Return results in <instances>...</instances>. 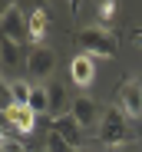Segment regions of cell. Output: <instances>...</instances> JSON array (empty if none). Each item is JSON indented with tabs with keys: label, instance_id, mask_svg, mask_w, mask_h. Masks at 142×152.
Returning a JSON list of instances; mask_svg holds the SVG:
<instances>
[{
	"label": "cell",
	"instance_id": "1",
	"mask_svg": "<svg viewBox=\"0 0 142 152\" xmlns=\"http://www.w3.org/2000/svg\"><path fill=\"white\" fill-rule=\"evenodd\" d=\"M96 136L103 145L116 149V145H122V142H132V129H129V116L119 109V106H109L103 109V119L96 126Z\"/></svg>",
	"mask_w": 142,
	"mask_h": 152
},
{
	"label": "cell",
	"instance_id": "2",
	"mask_svg": "<svg viewBox=\"0 0 142 152\" xmlns=\"http://www.w3.org/2000/svg\"><path fill=\"white\" fill-rule=\"evenodd\" d=\"M76 43H79V50L83 53H89V56H96V60H112L116 56V37L109 33V30H103V27H86V30H79L76 33Z\"/></svg>",
	"mask_w": 142,
	"mask_h": 152
},
{
	"label": "cell",
	"instance_id": "3",
	"mask_svg": "<svg viewBox=\"0 0 142 152\" xmlns=\"http://www.w3.org/2000/svg\"><path fill=\"white\" fill-rule=\"evenodd\" d=\"M129 119H142V80L139 76H126L116 83V103Z\"/></svg>",
	"mask_w": 142,
	"mask_h": 152
},
{
	"label": "cell",
	"instance_id": "4",
	"mask_svg": "<svg viewBox=\"0 0 142 152\" xmlns=\"http://www.w3.org/2000/svg\"><path fill=\"white\" fill-rule=\"evenodd\" d=\"M0 27H4V40L10 43H23L30 40V30H27V17H23V7L20 4H7L4 13H0Z\"/></svg>",
	"mask_w": 142,
	"mask_h": 152
},
{
	"label": "cell",
	"instance_id": "5",
	"mask_svg": "<svg viewBox=\"0 0 142 152\" xmlns=\"http://www.w3.org/2000/svg\"><path fill=\"white\" fill-rule=\"evenodd\" d=\"M4 129H7V132H17L20 139L30 136V132L36 129V113H33L30 106H20V103L4 106Z\"/></svg>",
	"mask_w": 142,
	"mask_h": 152
},
{
	"label": "cell",
	"instance_id": "6",
	"mask_svg": "<svg viewBox=\"0 0 142 152\" xmlns=\"http://www.w3.org/2000/svg\"><path fill=\"white\" fill-rule=\"evenodd\" d=\"M56 69V56H53V50L50 46H30V53H27V73H30V80H50Z\"/></svg>",
	"mask_w": 142,
	"mask_h": 152
},
{
	"label": "cell",
	"instance_id": "7",
	"mask_svg": "<svg viewBox=\"0 0 142 152\" xmlns=\"http://www.w3.org/2000/svg\"><path fill=\"white\" fill-rule=\"evenodd\" d=\"M69 80H73L79 89L92 86V80H96V56H89V53H76L73 60H69Z\"/></svg>",
	"mask_w": 142,
	"mask_h": 152
},
{
	"label": "cell",
	"instance_id": "8",
	"mask_svg": "<svg viewBox=\"0 0 142 152\" xmlns=\"http://www.w3.org/2000/svg\"><path fill=\"white\" fill-rule=\"evenodd\" d=\"M69 116H73L83 129H89V126H96L103 119V109L96 106V99H89V96H76L73 103H69Z\"/></svg>",
	"mask_w": 142,
	"mask_h": 152
},
{
	"label": "cell",
	"instance_id": "9",
	"mask_svg": "<svg viewBox=\"0 0 142 152\" xmlns=\"http://www.w3.org/2000/svg\"><path fill=\"white\" fill-rule=\"evenodd\" d=\"M50 132L60 136V139L69 142V145L83 149V126H79L73 116H53V119H50Z\"/></svg>",
	"mask_w": 142,
	"mask_h": 152
},
{
	"label": "cell",
	"instance_id": "10",
	"mask_svg": "<svg viewBox=\"0 0 142 152\" xmlns=\"http://www.w3.org/2000/svg\"><path fill=\"white\" fill-rule=\"evenodd\" d=\"M27 30H30V43L43 46V37L50 33V13H46V7H36L33 13H27Z\"/></svg>",
	"mask_w": 142,
	"mask_h": 152
},
{
	"label": "cell",
	"instance_id": "11",
	"mask_svg": "<svg viewBox=\"0 0 142 152\" xmlns=\"http://www.w3.org/2000/svg\"><path fill=\"white\" fill-rule=\"evenodd\" d=\"M4 89L10 93V99H13V103H20V106H27V103H30V93H33V86H30L27 80H17V83L4 80Z\"/></svg>",
	"mask_w": 142,
	"mask_h": 152
},
{
	"label": "cell",
	"instance_id": "12",
	"mask_svg": "<svg viewBox=\"0 0 142 152\" xmlns=\"http://www.w3.org/2000/svg\"><path fill=\"white\" fill-rule=\"evenodd\" d=\"M46 96H50V113L63 116V106H66V86H63V83H46Z\"/></svg>",
	"mask_w": 142,
	"mask_h": 152
},
{
	"label": "cell",
	"instance_id": "13",
	"mask_svg": "<svg viewBox=\"0 0 142 152\" xmlns=\"http://www.w3.org/2000/svg\"><path fill=\"white\" fill-rule=\"evenodd\" d=\"M112 20H116V0H99L96 4V27L109 30Z\"/></svg>",
	"mask_w": 142,
	"mask_h": 152
},
{
	"label": "cell",
	"instance_id": "14",
	"mask_svg": "<svg viewBox=\"0 0 142 152\" xmlns=\"http://www.w3.org/2000/svg\"><path fill=\"white\" fill-rule=\"evenodd\" d=\"M36 116H43V113H50V96H46V86H33V93H30V103H27Z\"/></svg>",
	"mask_w": 142,
	"mask_h": 152
},
{
	"label": "cell",
	"instance_id": "15",
	"mask_svg": "<svg viewBox=\"0 0 142 152\" xmlns=\"http://www.w3.org/2000/svg\"><path fill=\"white\" fill-rule=\"evenodd\" d=\"M46 152H79L76 145H69V142H63L60 136H53L50 132V142H46Z\"/></svg>",
	"mask_w": 142,
	"mask_h": 152
},
{
	"label": "cell",
	"instance_id": "16",
	"mask_svg": "<svg viewBox=\"0 0 142 152\" xmlns=\"http://www.w3.org/2000/svg\"><path fill=\"white\" fill-rule=\"evenodd\" d=\"M4 152H27V145H23L20 139H13V132L4 129Z\"/></svg>",
	"mask_w": 142,
	"mask_h": 152
},
{
	"label": "cell",
	"instance_id": "17",
	"mask_svg": "<svg viewBox=\"0 0 142 152\" xmlns=\"http://www.w3.org/2000/svg\"><path fill=\"white\" fill-rule=\"evenodd\" d=\"M17 50H20L17 43H10V40H4V63H7V66L13 63V56H17Z\"/></svg>",
	"mask_w": 142,
	"mask_h": 152
},
{
	"label": "cell",
	"instance_id": "18",
	"mask_svg": "<svg viewBox=\"0 0 142 152\" xmlns=\"http://www.w3.org/2000/svg\"><path fill=\"white\" fill-rule=\"evenodd\" d=\"M109 152H142V145H139V142H122V145H116V149H109Z\"/></svg>",
	"mask_w": 142,
	"mask_h": 152
},
{
	"label": "cell",
	"instance_id": "19",
	"mask_svg": "<svg viewBox=\"0 0 142 152\" xmlns=\"http://www.w3.org/2000/svg\"><path fill=\"white\" fill-rule=\"evenodd\" d=\"M17 4H20L23 10H27V13H33L36 7H43V0H17Z\"/></svg>",
	"mask_w": 142,
	"mask_h": 152
},
{
	"label": "cell",
	"instance_id": "20",
	"mask_svg": "<svg viewBox=\"0 0 142 152\" xmlns=\"http://www.w3.org/2000/svg\"><path fill=\"white\" fill-rule=\"evenodd\" d=\"M132 40H135V43L142 46V27H139V30H132Z\"/></svg>",
	"mask_w": 142,
	"mask_h": 152
},
{
	"label": "cell",
	"instance_id": "21",
	"mask_svg": "<svg viewBox=\"0 0 142 152\" xmlns=\"http://www.w3.org/2000/svg\"><path fill=\"white\" fill-rule=\"evenodd\" d=\"M69 4V13H76V7H79V0H66Z\"/></svg>",
	"mask_w": 142,
	"mask_h": 152
},
{
	"label": "cell",
	"instance_id": "22",
	"mask_svg": "<svg viewBox=\"0 0 142 152\" xmlns=\"http://www.w3.org/2000/svg\"><path fill=\"white\" fill-rule=\"evenodd\" d=\"M79 152H92V149H86V145H83V149H79Z\"/></svg>",
	"mask_w": 142,
	"mask_h": 152
},
{
	"label": "cell",
	"instance_id": "23",
	"mask_svg": "<svg viewBox=\"0 0 142 152\" xmlns=\"http://www.w3.org/2000/svg\"><path fill=\"white\" fill-rule=\"evenodd\" d=\"M43 152H46V149H43Z\"/></svg>",
	"mask_w": 142,
	"mask_h": 152
}]
</instances>
